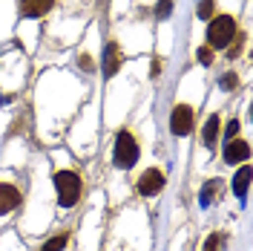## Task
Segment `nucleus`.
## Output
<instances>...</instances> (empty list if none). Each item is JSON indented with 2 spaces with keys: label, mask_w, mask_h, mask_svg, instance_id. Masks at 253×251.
Segmentation results:
<instances>
[{
  "label": "nucleus",
  "mask_w": 253,
  "mask_h": 251,
  "mask_svg": "<svg viewBox=\"0 0 253 251\" xmlns=\"http://www.w3.org/2000/svg\"><path fill=\"white\" fill-rule=\"evenodd\" d=\"M55 190H58L61 208H72V205L81 199L84 182H81V176L75 171H58L55 173Z\"/></svg>",
  "instance_id": "f257e3e1"
},
{
  "label": "nucleus",
  "mask_w": 253,
  "mask_h": 251,
  "mask_svg": "<svg viewBox=\"0 0 253 251\" xmlns=\"http://www.w3.org/2000/svg\"><path fill=\"white\" fill-rule=\"evenodd\" d=\"M135 159H138V141L129 130H121L115 136V144H112V162H115V168L129 171L135 165Z\"/></svg>",
  "instance_id": "f03ea898"
},
{
  "label": "nucleus",
  "mask_w": 253,
  "mask_h": 251,
  "mask_svg": "<svg viewBox=\"0 0 253 251\" xmlns=\"http://www.w3.org/2000/svg\"><path fill=\"white\" fill-rule=\"evenodd\" d=\"M233 35H236V20L230 15H219L213 17L210 23H207V47H227L230 41H233Z\"/></svg>",
  "instance_id": "7ed1b4c3"
},
{
  "label": "nucleus",
  "mask_w": 253,
  "mask_h": 251,
  "mask_svg": "<svg viewBox=\"0 0 253 251\" xmlns=\"http://www.w3.org/2000/svg\"><path fill=\"white\" fill-rule=\"evenodd\" d=\"M193 107L190 104H175L173 113H170V130H173L175 136H187L190 130H193Z\"/></svg>",
  "instance_id": "20e7f679"
},
{
  "label": "nucleus",
  "mask_w": 253,
  "mask_h": 251,
  "mask_svg": "<svg viewBox=\"0 0 253 251\" xmlns=\"http://www.w3.org/2000/svg\"><path fill=\"white\" fill-rule=\"evenodd\" d=\"M161 188H164V173L158 171V168H147L138 176V193L141 196H156Z\"/></svg>",
  "instance_id": "39448f33"
},
{
  "label": "nucleus",
  "mask_w": 253,
  "mask_h": 251,
  "mask_svg": "<svg viewBox=\"0 0 253 251\" xmlns=\"http://www.w3.org/2000/svg\"><path fill=\"white\" fill-rule=\"evenodd\" d=\"M251 156V147H248V141L245 139H227V144H224V162L227 165H242L245 159Z\"/></svg>",
  "instance_id": "423d86ee"
},
{
  "label": "nucleus",
  "mask_w": 253,
  "mask_h": 251,
  "mask_svg": "<svg viewBox=\"0 0 253 251\" xmlns=\"http://www.w3.org/2000/svg\"><path fill=\"white\" fill-rule=\"evenodd\" d=\"M17 205H20V190L9 182H0V217L3 214H12Z\"/></svg>",
  "instance_id": "0eeeda50"
},
{
  "label": "nucleus",
  "mask_w": 253,
  "mask_h": 251,
  "mask_svg": "<svg viewBox=\"0 0 253 251\" xmlns=\"http://www.w3.org/2000/svg\"><path fill=\"white\" fill-rule=\"evenodd\" d=\"M121 61H124V55H121L118 41H110V44H107V52H104V75H107V78H112V75L118 72Z\"/></svg>",
  "instance_id": "6e6552de"
},
{
  "label": "nucleus",
  "mask_w": 253,
  "mask_h": 251,
  "mask_svg": "<svg viewBox=\"0 0 253 251\" xmlns=\"http://www.w3.org/2000/svg\"><path fill=\"white\" fill-rule=\"evenodd\" d=\"M55 6V0H20V12L26 17H41Z\"/></svg>",
  "instance_id": "1a4fd4ad"
},
{
  "label": "nucleus",
  "mask_w": 253,
  "mask_h": 251,
  "mask_svg": "<svg viewBox=\"0 0 253 251\" xmlns=\"http://www.w3.org/2000/svg\"><path fill=\"white\" fill-rule=\"evenodd\" d=\"M216 139H219V116L213 113L205 122V127H202V141H205V147H213Z\"/></svg>",
  "instance_id": "9d476101"
},
{
  "label": "nucleus",
  "mask_w": 253,
  "mask_h": 251,
  "mask_svg": "<svg viewBox=\"0 0 253 251\" xmlns=\"http://www.w3.org/2000/svg\"><path fill=\"white\" fill-rule=\"evenodd\" d=\"M219 193H221V179H213V182H207L205 190H202V205L216 202V199H219Z\"/></svg>",
  "instance_id": "9b49d317"
},
{
  "label": "nucleus",
  "mask_w": 253,
  "mask_h": 251,
  "mask_svg": "<svg viewBox=\"0 0 253 251\" xmlns=\"http://www.w3.org/2000/svg\"><path fill=\"white\" fill-rule=\"evenodd\" d=\"M248 179H251V168L245 165V168L236 173V179H233V193H236V196H245V193H248Z\"/></svg>",
  "instance_id": "f8f14e48"
},
{
  "label": "nucleus",
  "mask_w": 253,
  "mask_h": 251,
  "mask_svg": "<svg viewBox=\"0 0 253 251\" xmlns=\"http://www.w3.org/2000/svg\"><path fill=\"white\" fill-rule=\"evenodd\" d=\"M66 243H69V237L58 234V237H52V240H46V243L41 246V251H63L66 249Z\"/></svg>",
  "instance_id": "ddd939ff"
},
{
  "label": "nucleus",
  "mask_w": 253,
  "mask_h": 251,
  "mask_svg": "<svg viewBox=\"0 0 253 251\" xmlns=\"http://www.w3.org/2000/svg\"><path fill=\"white\" fill-rule=\"evenodd\" d=\"M196 58H199V61L205 63V66H210V63H213V49H210V47L205 44V47H202L199 52H196Z\"/></svg>",
  "instance_id": "4468645a"
},
{
  "label": "nucleus",
  "mask_w": 253,
  "mask_h": 251,
  "mask_svg": "<svg viewBox=\"0 0 253 251\" xmlns=\"http://www.w3.org/2000/svg\"><path fill=\"white\" fill-rule=\"evenodd\" d=\"M221 249V237L219 234H210L205 240V251H219Z\"/></svg>",
  "instance_id": "2eb2a0df"
},
{
  "label": "nucleus",
  "mask_w": 253,
  "mask_h": 251,
  "mask_svg": "<svg viewBox=\"0 0 253 251\" xmlns=\"http://www.w3.org/2000/svg\"><path fill=\"white\" fill-rule=\"evenodd\" d=\"M170 12H173V0H158L156 15H158V17H164V15H170Z\"/></svg>",
  "instance_id": "dca6fc26"
},
{
  "label": "nucleus",
  "mask_w": 253,
  "mask_h": 251,
  "mask_svg": "<svg viewBox=\"0 0 253 251\" xmlns=\"http://www.w3.org/2000/svg\"><path fill=\"white\" fill-rule=\"evenodd\" d=\"M199 15L205 17V20H210V15H213V0H202V6H199Z\"/></svg>",
  "instance_id": "f3484780"
},
{
  "label": "nucleus",
  "mask_w": 253,
  "mask_h": 251,
  "mask_svg": "<svg viewBox=\"0 0 253 251\" xmlns=\"http://www.w3.org/2000/svg\"><path fill=\"white\" fill-rule=\"evenodd\" d=\"M236 133H239V122L230 119V125H227V139H236Z\"/></svg>",
  "instance_id": "a211bd4d"
},
{
  "label": "nucleus",
  "mask_w": 253,
  "mask_h": 251,
  "mask_svg": "<svg viewBox=\"0 0 253 251\" xmlns=\"http://www.w3.org/2000/svg\"><path fill=\"white\" fill-rule=\"evenodd\" d=\"M81 66H84L86 72H89V69H95V66H92V58H89V55H81Z\"/></svg>",
  "instance_id": "6ab92c4d"
},
{
  "label": "nucleus",
  "mask_w": 253,
  "mask_h": 251,
  "mask_svg": "<svg viewBox=\"0 0 253 251\" xmlns=\"http://www.w3.org/2000/svg\"><path fill=\"white\" fill-rule=\"evenodd\" d=\"M221 87H236V75H224L221 78Z\"/></svg>",
  "instance_id": "aec40b11"
}]
</instances>
